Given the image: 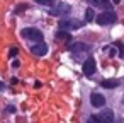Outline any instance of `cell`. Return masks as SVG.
Wrapping results in <instances>:
<instances>
[{
  "mask_svg": "<svg viewBox=\"0 0 124 123\" xmlns=\"http://www.w3.org/2000/svg\"><path fill=\"white\" fill-rule=\"evenodd\" d=\"M17 53H19V51H17V48H12V50L9 51V57H10V58H16V57H17Z\"/></svg>",
  "mask_w": 124,
  "mask_h": 123,
  "instance_id": "obj_18",
  "label": "cell"
},
{
  "mask_svg": "<svg viewBox=\"0 0 124 123\" xmlns=\"http://www.w3.org/2000/svg\"><path fill=\"white\" fill-rule=\"evenodd\" d=\"M90 103H92V106H95V108H102V106L105 104V97H104L102 94L93 92V94L90 96Z\"/></svg>",
  "mask_w": 124,
  "mask_h": 123,
  "instance_id": "obj_8",
  "label": "cell"
},
{
  "mask_svg": "<svg viewBox=\"0 0 124 123\" xmlns=\"http://www.w3.org/2000/svg\"><path fill=\"white\" fill-rule=\"evenodd\" d=\"M93 17H95V12H93V9H92V7H88V9L85 10V22H92V21H93Z\"/></svg>",
  "mask_w": 124,
  "mask_h": 123,
  "instance_id": "obj_13",
  "label": "cell"
},
{
  "mask_svg": "<svg viewBox=\"0 0 124 123\" xmlns=\"http://www.w3.org/2000/svg\"><path fill=\"white\" fill-rule=\"evenodd\" d=\"M121 2V0H112V4H119Z\"/></svg>",
  "mask_w": 124,
  "mask_h": 123,
  "instance_id": "obj_20",
  "label": "cell"
},
{
  "mask_svg": "<svg viewBox=\"0 0 124 123\" xmlns=\"http://www.w3.org/2000/svg\"><path fill=\"white\" fill-rule=\"evenodd\" d=\"M70 10H71V7H70L68 4H65V2H56V4L51 7L49 16H53V17H63V16H66V14H70Z\"/></svg>",
  "mask_w": 124,
  "mask_h": 123,
  "instance_id": "obj_2",
  "label": "cell"
},
{
  "mask_svg": "<svg viewBox=\"0 0 124 123\" xmlns=\"http://www.w3.org/2000/svg\"><path fill=\"white\" fill-rule=\"evenodd\" d=\"M56 38H58V39H63V41H66V43H68V41H71L70 33H68V31H61V29L56 33Z\"/></svg>",
  "mask_w": 124,
  "mask_h": 123,
  "instance_id": "obj_12",
  "label": "cell"
},
{
  "mask_svg": "<svg viewBox=\"0 0 124 123\" xmlns=\"http://www.w3.org/2000/svg\"><path fill=\"white\" fill-rule=\"evenodd\" d=\"M31 53H32L34 57H43V55H46V53H48L46 43H36V45H32V46H31Z\"/></svg>",
  "mask_w": 124,
  "mask_h": 123,
  "instance_id": "obj_6",
  "label": "cell"
},
{
  "mask_svg": "<svg viewBox=\"0 0 124 123\" xmlns=\"http://www.w3.org/2000/svg\"><path fill=\"white\" fill-rule=\"evenodd\" d=\"M116 21H117V16H116V12H112V10H104L102 14L97 16V22H99L100 26L114 24Z\"/></svg>",
  "mask_w": 124,
  "mask_h": 123,
  "instance_id": "obj_4",
  "label": "cell"
},
{
  "mask_svg": "<svg viewBox=\"0 0 124 123\" xmlns=\"http://www.w3.org/2000/svg\"><path fill=\"white\" fill-rule=\"evenodd\" d=\"M100 85L105 87V89H114V87L119 85V80H116V79H107V80H102Z\"/></svg>",
  "mask_w": 124,
  "mask_h": 123,
  "instance_id": "obj_11",
  "label": "cell"
},
{
  "mask_svg": "<svg viewBox=\"0 0 124 123\" xmlns=\"http://www.w3.org/2000/svg\"><path fill=\"white\" fill-rule=\"evenodd\" d=\"M34 2L38 4V5H44V7H53L56 2L54 0H34Z\"/></svg>",
  "mask_w": 124,
  "mask_h": 123,
  "instance_id": "obj_14",
  "label": "cell"
},
{
  "mask_svg": "<svg viewBox=\"0 0 124 123\" xmlns=\"http://www.w3.org/2000/svg\"><path fill=\"white\" fill-rule=\"evenodd\" d=\"M0 89H4V84H2V82H0Z\"/></svg>",
  "mask_w": 124,
  "mask_h": 123,
  "instance_id": "obj_21",
  "label": "cell"
},
{
  "mask_svg": "<svg viewBox=\"0 0 124 123\" xmlns=\"http://www.w3.org/2000/svg\"><path fill=\"white\" fill-rule=\"evenodd\" d=\"M70 51L77 57V53L80 55L82 51H90V46H88V45H85V43H75V45H71V46H70Z\"/></svg>",
  "mask_w": 124,
  "mask_h": 123,
  "instance_id": "obj_7",
  "label": "cell"
},
{
  "mask_svg": "<svg viewBox=\"0 0 124 123\" xmlns=\"http://www.w3.org/2000/svg\"><path fill=\"white\" fill-rule=\"evenodd\" d=\"M99 118H100V123H114V113H112V109H104L99 114Z\"/></svg>",
  "mask_w": 124,
  "mask_h": 123,
  "instance_id": "obj_9",
  "label": "cell"
},
{
  "mask_svg": "<svg viewBox=\"0 0 124 123\" xmlns=\"http://www.w3.org/2000/svg\"><path fill=\"white\" fill-rule=\"evenodd\" d=\"M87 123H100V118H99L97 114H92V116H88Z\"/></svg>",
  "mask_w": 124,
  "mask_h": 123,
  "instance_id": "obj_17",
  "label": "cell"
},
{
  "mask_svg": "<svg viewBox=\"0 0 124 123\" xmlns=\"http://www.w3.org/2000/svg\"><path fill=\"white\" fill-rule=\"evenodd\" d=\"M83 26L82 21L78 19H61L60 21V29L61 31H77Z\"/></svg>",
  "mask_w": 124,
  "mask_h": 123,
  "instance_id": "obj_3",
  "label": "cell"
},
{
  "mask_svg": "<svg viewBox=\"0 0 124 123\" xmlns=\"http://www.w3.org/2000/svg\"><path fill=\"white\" fill-rule=\"evenodd\" d=\"M87 2L90 4V5H95V7H102V9H105V10H109L110 9V2L109 0H87Z\"/></svg>",
  "mask_w": 124,
  "mask_h": 123,
  "instance_id": "obj_10",
  "label": "cell"
},
{
  "mask_svg": "<svg viewBox=\"0 0 124 123\" xmlns=\"http://www.w3.org/2000/svg\"><path fill=\"white\" fill-rule=\"evenodd\" d=\"M83 74H85V77H92L93 74H95V60L92 58V57H88L85 62H83Z\"/></svg>",
  "mask_w": 124,
  "mask_h": 123,
  "instance_id": "obj_5",
  "label": "cell"
},
{
  "mask_svg": "<svg viewBox=\"0 0 124 123\" xmlns=\"http://www.w3.org/2000/svg\"><path fill=\"white\" fill-rule=\"evenodd\" d=\"M21 36L27 41H36V43H43V39H44V34L38 28H26L21 31Z\"/></svg>",
  "mask_w": 124,
  "mask_h": 123,
  "instance_id": "obj_1",
  "label": "cell"
},
{
  "mask_svg": "<svg viewBox=\"0 0 124 123\" xmlns=\"http://www.w3.org/2000/svg\"><path fill=\"white\" fill-rule=\"evenodd\" d=\"M7 111L9 113H16V106H7Z\"/></svg>",
  "mask_w": 124,
  "mask_h": 123,
  "instance_id": "obj_19",
  "label": "cell"
},
{
  "mask_svg": "<svg viewBox=\"0 0 124 123\" xmlns=\"http://www.w3.org/2000/svg\"><path fill=\"white\" fill-rule=\"evenodd\" d=\"M24 10H27V4H19L16 9H14V14H17V16H21Z\"/></svg>",
  "mask_w": 124,
  "mask_h": 123,
  "instance_id": "obj_15",
  "label": "cell"
},
{
  "mask_svg": "<svg viewBox=\"0 0 124 123\" xmlns=\"http://www.w3.org/2000/svg\"><path fill=\"white\" fill-rule=\"evenodd\" d=\"M116 46H117V50H119V57H121V58H124V43L117 41V43H116Z\"/></svg>",
  "mask_w": 124,
  "mask_h": 123,
  "instance_id": "obj_16",
  "label": "cell"
}]
</instances>
